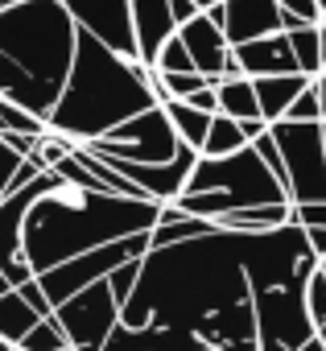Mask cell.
<instances>
[{
    "label": "cell",
    "instance_id": "cell-1",
    "mask_svg": "<svg viewBox=\"0 0 326 351\" xmlns=\"http://www.w3.org/2000/svg\"><path fill=\"white\" fill-rule=\"evenodd\" d=\"M244 240V232H211L174 248H153L120 322L190 330L207 347L260 343Z\"/></svg>",
    "mask_w": 326,
    "mask_h": 351
},
{
    "label": "cell",
    "instance_id": "cell-2",
    "mask_svg": "<svg viewBox=\"0 0 326 351\" xmlns=\"http://www.w3.org/2000/svg\"><path fill=\"white\" fill-rule=\"evenodd\" d=\"M157 219H161V203L120 199L108 191L75 186L58 173V182L34 203V211L25 219V256H29L34 273L42 277L91 248L153 232Z\"/></svg>",
    "mask_w": 326,
    "mask_h": 351
},
{
    "label": "cell",
    "instance_id": "cell-3",
    "mask_svg": "<svg viewBox=\"0 0 326 351\" xmlns=\"http://www.w3.org/2000/svg\"><path fill=\"white\" fill-rule=\"evenodd\" d=\"M318 265L322 261L310 248L305 228L297 223L244 240V269L252 285L260 351H305L318 339V326L305 302V289Z\"/></svg>",
    "mask_w": 326,
    "mask_h": 351
},
{
    "label": "cell",
    "instance_id": "cell-4",
    "mask_svg": "<svg viewBox=\"0 0 326 351\" xmlns=\"http://www.w3.org/2000/svg\"><path fill=\"white\" fill-rule=\"evenodd\" d=\"M157 104L161 99L153 91V71L145 62L120 58L116 50H108L103 42L79 29L75 66L58 108L50 112V128L79 145H91Z\"/></svg>",
    "mask_w": 326,
    "mask_h": 351
},
{
    "label": "cell",
    "instance_id": "cell-5",
    "mask_svg": "<svg viewBox=\"0 0 326 351\" xmlns=\"http://www.w3.org/2000/svg\"><path fill=\"white\" fill-rule=\"evenodd\" d=\"M0 50L17 66H25L38 87L62 99L75 66V50H79V25L62 0L13 5V9H0Z\"/></svg>",
    "mask_w": 326,
    "mask_h": 351
},
{
    "label": "cell",
    "instance_id": "cell-6",
    "mask_svg": "<svg viewBox=\"0 0 326 351\" xmlns=\"http://www.w3.org/2000/svg\"><path fill=\"white\" fill-rule=\"evenodd\" d=\"M178 207L199 219H219V215L248 211V207H293V199L277 182V173L260 161V153L248 145L231 157L199 153V165L190 173V186L178 199Z\"/></svg>",
    "mask_w": 326,
    "mask_h": 351
},
{
    "label": "cell",
    "instance_id": "cell-7",
    "mask_svg": "<svg viewBox=\"0 0 326 351\" xmlns=\"http://www.w3.org/2000/svg\"><path fill=\"white\" fill-rule=\"evenodd\" d=\"M289 169V199L293 207L326 203V124H273Z\"/></svg>",
    "mask_w": 326,
    "mask_h": 351
},
{
    "label": "cell",
    "instance_id": "cell-8",
    "mask_svg": "<svg viewBox=\"0 0 326 351\" xmlns=\"http://www.w3.org/2000/svg\"><path fill=\"white\" fill-rule=\"evenodd\" d=\"M87 149L103 153V157H120V161H136V165H166L182 153V141H178V128L170 120L166 108H149L145 116L112 128L108 136L91 141Z\"/></svg>",
    "mask_w": 326,
    "mask_h": 351
},
{
    "label": "cell",
    "instance_id": "cell-9",
    "mask_svg": "<svg viewBox=\"0 0 326 351\" xmlns=\"http://www.w3.org/2000/svg\"><path fill=\"white\" fill-rule=\"evenodd\" d=\"M120 318H124V306L116 302L108 281H95L91 289L75 293L71 302H62L54 310V322L66 330L75 351H103L112 330L120 326Z\"/></svg>",
    "mask_w": 326,
    "mask_h": 351
},
{
    "label": "cell",
    "instance_id": "cell-10",
    "mask_svg": "<svg viewBox=\"0 0 326 351\" xmlns=\"http://www.w3.org/2000/svg\"><path fill=\"white\" fill-rule=\"evenodd\" d=\"M71 9L75 25L83 34H91L95 42H103L108 50H116L120 58L140 62V46H136V21H132V0H62Z\"/></svg>",
    "mask_w": 326,
    "mask_h": 351
},
{
    "label": "cell",
    "instance_id": "cell-11",
    "mask_svg": "<svg viewBox=\"0 0 326 351\" xmlns=\"http://www.w3.org/2000/svg\"><path fill=\"white\" fill-rule=\"evenodd\" d=\"M207 13L219 21V29L227 34L231 46H248V42L285 34V13L277 0H223V5H215Z\"/></svg>",
    "mask_w": 326,
    "mask_h": 351
},
{
    "label": "cell",
    "instance_id": "cell-12",
    "mask_svg": "<svg viewBox=\"0 0 326 351\" xmlns=\"http://www.w3.org/2000/svg\"><path fill=\"white\" fill-rule=\"evenodd\" d=\"M178 38L186 42V50H190L199 75H207L211 83L223 79V75H240V71H236V46L227 42V34L219 29V21H215L211 13H199L190 25L178 29Z\"/></svg>",
    "mask_w": 326,
    "mask_h": 351
},
{
    "label": "cell",
    "instance_id": "cell-13",
    "mask_svg": "<svg viewBox=\"0 0 326 351\" xmlns=\"http://www.w3.org/2000/svg\"><path fill=\"white\" fill-rule=\"evenodd\" d=\"M236 71L248 79H281V75H301L297 54L289 46V34H273L248 46H236Z\"/></svg>",
    "mask_w": 326,
    "mask_h": 351
},
{
    "label": "cell",
    "instance_id": "cell-14",
    "mask_svg": "<svg viewBox=\"0 0 326 351\" xmlns=\"http://www.w3.org/2000/svg\"><path fill=\"white\" fill-rule=\"evenodd\" d=\"M132 21H136L140 62L153 71V66H157V54L166 50V42H170V38H178L174 5H170V0H132Z\"/></svg>",
    "mask_w": 326,
    "mask_h": 351
},
{
    "label": "cell",
    "instance_id": "cell-15",
    "mask_svg": "<svg viewBox=\"0 0 326 351\" xmlns=\"http://www.w3.org/2000/svg\"><path fill=\"white\" fill-rule=\"evenodd\" d=\"M0 95L13 99V104H21L25 112H34V116H42V120H50V112L58 108V99H54L46 87H38V83L29 79V71L17 66L5 50H0Z\"/></svg>",
    "mask_w": 326,
    "mask_h": 351
},
{
    "label": "cell",
    "instance_id": "cell-16",
    "mask_svg": "<svg viewBox=\"0 0 326 351\" xmlns=\"http://www.w3.org/2000/svg\"><path fill=\"white\" fill-rule=\"evenodd\" d=\"M211 232H219L215 219H199V215H186L178 203H166L157 228L149 232V240H153V248H174V244H186V240H199V236H211Z\"/></svg>",
    "mask_w": 326,
    "mask_h": 351
},
{
    "label": "cell",
    "instance_id": "cell-17",
    "mask_svg": "<svg viewBox=\"0 0 326 351\" xmlns=\"http://www.w3.org/2000/svg\"><path fill=\"white\" fill-rule=\"evenodd\" d=\"M256 83V99H260V112L268 124H281L289 116V108L297 104V95L314 83L305 75H281V79H252Z\"/></svg>",
    "mask_w": 326,
    "mask_h": 351
},
{
    "label": "cell",
    "instance_id": "cell-18",
    "mask_svg": "<svg viewBox=\"0 0 326 351\" xmlns=\"http://www.w3.org/2000/svg\"><path fill=\"white\" fill-rule=\"evenodd\" d=\"M215 91H219V112L223 116H231V120H264L260 99H256V83L248 75H223V79H215Z\"/></svg>",
    "mask_w": 326,
    "mask_h": 351
},
{
    "label": "cell",
    "instance_id": "cell-19",
    "mask_svg": "<svg viewBox=\"0 0 326 351\" xmlns=\"http://www.w3.org/2000/svg\"><path fill=\"white\" fill-rule=\"evenodd\" d=\"M38 322H46L29 302H25V293L21 289H9V293H0V339H9L13 347L38 326Z\"/></svg>",
    "mask_w": 326,
    "mask_h": 351
},
{
    "label": "cell",
    "instance_id": "cell-20",
    "mask_svg": "<svg viewBox=\"0 0 326 351\" xmlns=\"http://www.w3.org/2000/svg\"><path fill=\"white\" fill-rule=\"evenodd\" d=\"M161 108L170 112V120H174V128H178V141L203 153L215 116H207V112H199V108H190V104H182V99H170V104H161Z\"/></svg>",
    "mask_w": 326,
    "mask_h": 351
},
{
    "label": "cell",
    "instance_id": "cell-21",
    "mask_svg": "<svg viewBox=\"0 0 326 351\" xmlns=\"http://www.w3.org/2000/svg\"><path fill=\"white\" fill-rule=\"evenodd\" d=\"M289 46L297 54V66L305 79H318L326 71V54H322V25H301V29H289Z\"/></svg>",
    "mask_w": 326,
    "mask_h": 351
},
{
    "label": "cell",
    "instance_id": "cell-22",
    "mask_svg": "<svg viewBox=\"0 0 326 351\" xmlns=\"http://www.w3.org/2000/svg\"><path fill=\"white\" fill-rule=\"evenodd\" d=\"M248 145H252V141L244 136V124L219 112V116L211 120V132H207L203 157H231V153H240V149H248Z\"/></svg>",
    "mask_w": 326,
    "mask_h": 351
},
{
    "label": "cell",
    "instance_id": "cell-23",
    "mask_svg": "<svg viewBox=\"0 0 326 351\" xmlns=\"http://www.w3.org/2000/svg\"><path fill=\"white\" fill-rule=\"evenodd\" d=\"M21 351H66L71 347V339H66V330L54 322V318H46V322H38L21 343H17Z\"/></svg>",
    "mask_w": 326,
    "mask_h": 351
},
{
    "label": "cell",
    "instance_id": "cell-24",
    "mask_svg": "<svg viewBox=\"0 0 326 351\" xmlns=\"http://www.w3.org/2000/svg\"><path fill=\"white\" fill-rule=\"evenodd\" d=\"M75 145H79V141H71V136H62V132H54V128H50V132L38 141V149H34V161H38L42 169H58V165H62V161L75 153Z\"/></svg>",
    "mask_w": 326,
    "mask_h": 351
},
{
    "label": "cell",
    "instance_id": "cell-25",
    "mask_svg": "<svg viewBox=\"0 0 326 351\" xmlns=\"http://www.w3.org/2000/svg\"><path fill=\"white\" fill-rule=\"evenodd\" d=\"M153 71H157V75H190V71H199V66H195L186 42H182V38H170L166 50L157 54V66H153Z\"/></svg>",
    "mask_w": 326,
    "mask_h": 351
},
{
    "label": "cell",
    "instance_id": "cell-26",
    "mask_svg": "<svg viewBox=\"0 0 326 351\" xmlns=\"http://www.w3.org/2000/svg\"><path fill=\"white\" fill-rule=\"evenodd\" d=\"M289 124H326V116H322V99H318V91H314V83L297 95V104L289 108V116H285Z\"/></svg>",
    "mask_w": 326,
    "mask_h": 351
},
{
    "label": "cell",
    "instance_id": "cell-27",
    "mask_svg": "<svg viewBox=\"0 0 326 351\" xmlns=\"http://www.w3.org/2000/svg\"><path fill=\"white\" fill-rule=\"evenodd\" d=\"M140 269H145V261H128V265H120V269L108 277V285H112V293H116V302H120V306H128V302H132L136 281H140Z\"/></svg>",
    "mask_w": 326,
    "mask_h": 351
},
{
    "label": "cell",
    "instance_id": "cell-28",
    "mask_svg": "<svg viewBox=\"0 0 326 351\" xmlns=\"http://www.w3.org/2000/svg\"><path fill=\"white\" fill-rule=\"evenodd\" d=\"M161 79V87H166V95L170 99H190L195 91H203L211 79L207 75H199V71H190V75H157Z\"/></svg>",
    "mask_w": 326,
    "mask_h": 351
},
{
    "label": "cell",
    "instance_id": "cell-29",
    "mask_svg": "<svg viewBox=\"0 0 326 351\" xmlns=\"http://www.w3.org/2000/svg\"><path fill=\"white\" fill-rule=\"evenodd\" d=\"M305 302H310V318H314V326L322 330V326H326V273H322V265H318V273L310 277Z\"/></svg>",
    "mask_w": 326,
    "mask_h": 351
},
{
    "label": "cell",
    "instance_id": "cell-30",
    "mask_svg": "<svg viewBox=\"0 0 326 351\" xmlns=\"http://www.w3.org/2000/svg\"><path fill=\"white\" fill-rule=\"evenodd\" d=\"M21 165H25V157L17 149H9V141L0 136V203H5V195H9V186H13V178H17Z\"/></svg>",
    "mask_w": 326,
    "mask_h": 351
},
{
    "label": "cell",
    "instance_id": "cell-31",
    "mask_svg": "<svg viewBox=\"0 0 326 351\" xmlns=\"http://www.w3.org/2000/svg\"><path fill=\"white\" fill-rule=\"evenodd\" d=\"M281 13L301 21V25H322V13H318V0H277Z\"/></svg>",
    "mask_w": 326,
    "mask_h": 351
},
{
    "label": "cell",
    "instance_id": "cell-32",
    "mask_svg": "<svg viewBox=\"0 0 326 351\" xmlns=\"http://www.w3.org/2000/svg\"><path fill=\"white\" fill-rule=\"evenodd\" d=\"M21 293H25V302L42 314V318H54V306H50V298H46V289H42V281L34 277V281H25L21 285Z\"/></svg>",
    "mask_w": 326,
    "mask_h": 351
},
{
    "label": "cell",
    "instance_id": "cell-33",
    "mask_svg": "<svg viewBox=\"0 0 326 351\" xmlns=\"http://www.w3.org/2000/svg\"><path fill=\"white\" fill-rule=\"evenodd\" d=\"M182 104H190V108H199V112H207V116H219V91H215V83H207L203 91H195V95L182 99Z\"/></svg>",
    "mask_w": 326,
    "mask_h": 351
},
{
    "label": "cell",
    "instance_id": "cell-34",
    "mask_svg": "<svg viewBox=\"0 0 326 351\" xmlns=\"http://www.w3.org/2000/svg\"><path fill=\"white\" fill-rule=\"evenodd\" d=\"M170 5H174V21H178V29H182V25H190L199 13H207L199 0H170Z\"/></svg>",
    "mask_w": 326,
    "mask_h": 351
},
{
    "label": "cell",
    "instance_id": "cell-35",
    "mask_svg": "<svg viewBox=\"0 0 326 351\" xmlns=\"http://www.w3.org/2000/svg\"><path fill=\"white\" fill-rule=\"evenodd\" d=\"M305 236H310V248L318 252V261H326V228H305Z\"/></svg>",
    "mask_w": 326,
    "mask_h": 351
},
{
    "label": "cell",
    "instance_id": "cell-36",
    "mask_svg": "<svg viewBox=\"0 0 326 351\" xmlns=\"http://www.w3.org/2000/svg\"><path fill=\"white\" fill-rule=\"evenodd\" d=\"M314 91H318V99H322V116H326V71L314 79Z\"/></svg>",
    "mask_w": 326,
    "mask_h": 351
},
{
    "label": "cell",
    "instance_id": "cell-37",
    "mask_svg": "<svg viewBox=\"0 0 326 351\" xmlns=\"http://www.w3.org/2000/svg\"><path fill=\"white\" fill-rule=\"evenodd\" d=\"M9 289H13V281L5 277V269H0V293H9Z\"/></svg>",
    "mask_w": 326,
    "mask_h": 351
},
{
    "label": "cell",
    "instance_id": "cell-38",
    "mask_svg": "<svg viewBox=\"0 0 326 351\" xmlns=\"http://www.w3.org/2000/svg\"><path fill=\"white\" fill-rule=\"evenodd\" d=\"M199 5H203V9H215V5H223V0H199Z\"/></svg>",
    "mask_w": 326,
    "mask_h": 351
},
{
    "label": "cell",
    "instance_id": "cell-39",
    "mask_svg": "<svg viewBox=\"0 0 326 351\" xmlns=\"http://www.w3.org/2000/svg\"><path fill=\"white\" fill-rule=\"evenodd\" d=\"M305 351H326V347H322V339H314V343H310Z\"/></svg>",
    "mask_w": 326,
    "mask_h": 351
},
{
    "label": "cell",
    "instance_id": "cell-40",
    "mask_svg": "<svg viewBox=\"0 0 326 351\" xmlns=\"http://www.w3.org/2000/svg\"><path fill=\"white\" fill-rule=\"evenodd\" d=\"M0 351H13V343H9V339H0Z\"/></svg>",
    "mask_w": 326,
    "mask_h": 351
},
{
    "label": "cell",
    "instance_id": "cell-41",
    "mask_svg": "<svg viewBox=\"0 0 326 351\" xmlns=\"http://www.w3.org/2000/svg\"><path fill=\"white\" fill-rule=\"evenodd\" d=\"M318 13H322V21H326V0H318Z\"/></svg>",
    "mask_w": 326,
    "mask_h": 351
},
{
    "label": "cell",
    "instance_id": "cell-42",
    "mask_svg": "<svg viewBox=\"0 0 326 351\" xmlns=\"http://www.w3.org/2000/svg\"><path fill=\"white\" fill-rule=\"evenodd\" d=\"M318 339H322V347H326V326H322V330H318Z\"/></svg>",
    "mask_w": 326,
    "mask_h": 351
},
{
    "label": "cell",
    "instance_id": "cell-43",
    "mask_svg": "<svg viewBox=\"0 0 326 351\" xmlns=\"http://www.w3.org/2000/svg\"><path fill=\"white\" fill-rule=\"evenodd\" d=\"M322 273H326V261H322Z\"/></svg>",
    "mask_w": 326,
    "mask_h": 351
},
{
    "label": "cell",
    "instance_id": "cell-44",
    "mask_svg": "<svg viewBox=\"0 0 326 351\" xmlns=\"http://www.w3.org/2000/svg\"><path fill=\"white\" fill-rule=\"evenodd\" d=\"M13 351H21V347H13Z\"/></svg>",
    "mask_w": 326,
    "mask_h": 351
},
{
    "label": "cell",
    "instance_id": "cell-45",
    "mask_svg": "<svg viewBox=\"0 0 326 351\" xmlns=\"http://www.w3.org/2000/svg\"><path fill=\"white\" fill-rule=\"evenodd\" d=\"M66 351H75V347H66Z\"/></svg>",
    "mask_w": 326,
    "mask_h": 351
},
{
    "label": "cell",
    "instance_id": "cell-46",
    "mask_svg": "<svg viewBox=\"0 0 326 351\" xmlns=\"http://www.w3.org/2000/svg\"><path fill=\"white\" fill-rule=\"evenodd\" d=\"M207 351H215V347H207Z\"/></svg>",
    "mask_w": 326,
    "mask_h": 351
}]
</instances>
